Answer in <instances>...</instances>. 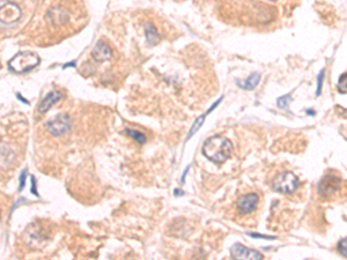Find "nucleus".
Wrapping results in <instances>:
<instances>
[{"label":"nucleus","instance_id":"f03ea898","mask_svg":"<svg viewBox=\"0 0 347 260\" xmlns=\"http://www.w3.org/2000/svg\"><path fill=\"white\" fill-rule=\"evenodd\" d=\"M346 182H344L338 175L329 174L322 178L318 184V192L324 199L332 200L338 197L345 187Z\"/></svg>","mask_w":347,"mask_h":260},{"label":"nucleus","instance_id":"39448f33","mask_svg":"<svg viewBox=\"0 0 347 260\" xmlns=\"http://www.w3.org/2000/svg\"><path fill=\"white\" fill-rule=\"evenodd\" d=\"M21 18V9L9 0H1L0 21L2 26H13Z\"/></svg>","mask_w":347,"mask_h":260},{"label":"nucleus","instance_id":"f8f14e48","mask_svg":"<svg viewBox=\"0 0 347 260\" xmlns=\"http://www.w3.org/2000/svg\"><path fill=\"white\" fill-rule=\"evenodd\" d=\"M261 81V74L259 73H252L250 76L248 77L247 80L241 82V81H237V84L241 87L242 89L245 90H252L257 87V84Z\"/></svg>","mask_w":347,"mask_h":260},{"label":"nucleus","instance_id":"2eb2a0df","mask_svg":"<svg viewBox=\"0 0 347 260\" xmlns=\"http://www.w3.org/2000/svg\"><path fill=\"white\" fill-rule=\"evenodd\" d=\"M126 133L129 134L130 137H132L133 139L137 141V143H139V144H144L145 141H146V137H145L143 133L138 132V131H133V130H130V128H127V130H126Z\"/></svg>","mask_w":347,"mask_h":260},{"label":"nucleus","instance_id":"9b49d317","mask_svg":"<svg viewBox=\"0 0 347 260\" xmlns=\"http://www.w3.org/2000/svg\"><path fill=\"white\" fill-rule=\"evenodd\" d=\"M60 97H62V94L60 92H51L49 93L48 95H46L44 99L41 101V103H39V112L43 114L45 113L46 111H48L50 108H51L53 104H55L57 101H58Z\"/></svg>","mask_w":347,"mask_h":260},{"label":"nucleus","instance_id":"423d86ee","mask_svg":"<svg viewBox=\"0 0 347 260\" xmlns=\"http://www.w3.org/2000/svg\"><path fill=\"white\" fill-rule=\"evenodd\" d=\"M46 128L52 136H63L71 128V118L69 114L60 113L46 123Z\"/></svg>","mask_w":347,"mask_h":260},{"label":"nucleus","instance_id":"9d476101","mask_svg":"<svg viewBox=\"0 0 347 260\" xmlns=\"http://www.w3.org/2000/svg\"><path fill=\"white\" fill-rule=\"evenodd\" d=\"M49 15L51 16V20L55 26H63L69 21L70 14L65 8L55 7L49 12Z\"/></svg>","mask_w":347,"mask_h":260},{"label":"nucleus","instance_id":"a211bd4d","mask_svg":"<svg viewBox=\"0 0 347 260\" xmlns=\"http://www.w3.org/2000/svg\"><path fill=\"white\" fill-rule=\"evenodd\" d=\"M338 251L340 255L344 257H347V237L340 239L338 243Z\"/></svg>","mask_w":347,"mask_h":260},{"label":"nucleus","instance_id":"6ab92c4d","mask_svg":"<svg viewBox=\"0 0 347 260\" xmlns=\"http://www.w3.org/2000/svg\"><path fill=\"white\" fill-rule=\"evenodd\" d=\"M323 77H324V70H322V72H321V74H319V76H318V86H317V93H316V95H319V94H321Z\"/></svg>","mask_w":347,"mask_h":260},{"label":"nucleus","instance_id":"f257e3e1","mask_svg":"<svg viewBox=\"0 0 347 260\" xmlns=\"http://www.w3.org/2000/svg\"><path fill=\"white\" fill-rule=\"evenodd\" d=\"M201 151L207 160L221 164L231 157L233 153V144L224 137H212L205 141Z\"/></svg>","mask_w":347,"mask_h":260},{"label":"nucleus","instance_id":"7ed1b4c3","mask_svg":"<svg viewBox=\"0 0 347 260\" xmlns=\"http://www.w3.org/2000/svg\"><path fill=\"white\" fill-rule=\"evenodd\" d=\"M39 64V57L36 53L26 51L18 53L8 62V66L13 72L19 74L28 73Z\"/></svg>","mask_w":347,"mask_h":260},{"label":"nucleus","instance_id":"6e6552de","mask_svg":"<svg viewBox=\"0 0 347 260\" xmlns=\"http://www.w3.org/2000/svg\"><path fill=\"white\" fill-rule=\"evenodd\" d=\"M258 195L256 193H248L242 197L237 202V211L242 215L250 214L257 208Z\"/></svg>","mask_w":347,"mask_h":260},{"label":"nucleus","instance_id":"20e7f679","mask_svg":"<svg viewBox=\"0 0 347 260\" xmlns=\"http://www.w3.org/2000/svg\"><path fill=\"white\" fill-rule=\"evenodd\" d=\"M299 178L293 172L285 171L274 177L273 182H272V187L274 191L280 192V193L289 194L299 187Z\"/></svg>","mask_w":347,"mask_h":260},{"label":"nucleus","instance_id":"4be33fe9","mask_svg":"<svg viewBox=\"0 0 347 260\" xmlns=\"http://www.w3.org/2000/svg\"><path fill=\"white\" fill-rule=\"evenodd\" d=\"M339 110H342L340 111V113H342V116L344 118H347V109H342V108H339Z\"/></svg>","mask_w":347,"mask_h":260},{"label":"nucleus","instance_id":"0eeeda50","mask_svg":"<svg viewBox=\"0 0 347 260\" xmlns=\"http://www.w3.org/2000/svg\"><path fill=\"white\" fill-rule=\"evenodd\" d=\"M231 256L234 259H241V260H259L263 259V255L261 252L256 251V250L245 248L244 245L236 243L231 246Z\"/></svg>","mask_w":347,"mask_h":260},{"label":"nucleus","instance_id":"aec40b11","mask_svg":"<svg viewBox=\"0 0 347 260\" xmlns=\"http://www.w3.org/2000/svg\"><path fill=\"white\" fill-rule=\"evenodd\" d=\"M25 178H26V171L21 174V181H20V187H19L20 191L22 190V187H25Z\"/></svg>","mask_w":347,"mask_h":260},{"label":"nucleus","instance_id":"f3484780","mask_svg":"<svg viewBox=\"0 0 347 260\" xmlns=\"http://www.w3.org/2000/svg\"><path fill=\"white\" fill-rule=\"evenodd\" d=\"M291 102H292L291 95H285L282 97H279L278 101H277V104H278V107L280 108V109H287L288 104Z\"/></svg>","mask_w":347,"mask_h":260},{"label":"nucleus","instance_id":"412c9836","mask_svg":"<svg viewBox=\"0 0 347 260\" xmlns=\"http://www.w3.org/2000/svg\"><path fill=\"white\" fill-rule=\"evenodd\" d=\"M32 183H33V186H32V192H34V194L35 195H39V193H37V191H36V186H35V178L32 177Z\"/></svg>","mask_w":347,"mask_h":260},{"label":"nucleus","instance_id":"dca6fc26","mask_svg":"<svg viewBox=\"0 0 347 260\" xmlns=\"http://www.w3.org/2000/svg\"><path fill=\"white\" fill-rule=\"evenodd\" d=\"M204 119H205V116H200L199 118H198V119L196 120V123L193 124V126L191 127L190 133L188 134V139H190V138H191L192 136H193V134L196 133L198 130H199L200 126H201V125H203V123H204Z\"/></svg>","mask_w":347,"mask_h":260},{"label":"nucleus","instance_id":"ddd939ff","mask_svg":"<svg viewBox=\"0 0 347 260\" xmlns=\"http://www.w3.org/2000/svg\"><path fill=\"white\" fill-rule=\"evenodd\" d=\"M145 36H146V40L148 45H155L159 43L160 36L157 34V30L153 25H148L145 29Z\"/></svg>","mask_w":347,"mask_h":260},{"label":"nucleus","instance_id":"4468645a","mask_svg":"<svg viewBox=\"0 0 347 260\" xmlns=\"http://www.w3.org/2000/svg\"><path fill=\"white\" fill-rule=\"evenodd\" d=\"M339 93L347 94V73H344L340 75L338 80V86H337Z\"/></svg>","mask_w":347,"mask_h":260},{"label":"nucleus","instance_id":"1a4fd4ad","mask_svg":"<svg viewBox=\"0 0 347 260\" xmlns=\"http://www.w3.org/2000/svg\"><path fill=\"white\" fill-rule=\"evenodd\" d=\"M92 56L96 62L103 63L111 58V56H113V50H111V48L107 43H104L103 40H100V42H97L96 46L92 51Z\"/></svg>","mask_w":347,"mask_h":260}]
</instances>
